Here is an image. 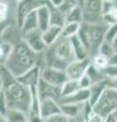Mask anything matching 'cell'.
<instances>
[{
    "instance_id": "6da1fadb",
    "label": "cell",
    "mask_w": 117,
    "mask_h": 122,
    "mask_svg": "<svg viewBox=\"0 0 117 122\" xmlns=\"http://www.w3.org/2000/svg\"><path fill=\"white\" fill-rule=\"evenodd\" d=\"M39 55L40 54L34 52L27 43L20 39L13 44L11 53L4 64L17 77L36 65L43 66V64L39 61Z\"/></svg>"
},
{
    "instance_id": "7a4b0ae2",
    "label": "cell",
    "mask_w": 117,
    "mask_h": 122,
    "mask_svg": "<svg viewBox=\"0 0 117 122\" xmlns=\"http://www.w3.org/2000/svg\"><path fill=\"white\" fill-rule=\"evenodd\" d=\"M73 60H75V56L70 41L63 37H60L53 45L47 47L43 52L44 66L55 67L64 70Z\"/></svg>"
},
{
    "instance_id": "3957f363",
    "label": "cell",
    "mask_w": 117,
    "mask_h": 122,
    "mask_svg": "<svg viewBox=\"0 0 117 122\" xmlns=\"http://www.w3.org/2000/svg\"><path fill=\"white\" fill-rule=\"evenodd\" d=\"M108 26L104 24L92 25L81 22L77 36L86 46L90 53V57L99 53V49L102 43L105 41V33Z\"/></svg>"
},
{
    "instance_id": "277c9868",
    "label": "cell",
    "mask_w": 117,
    "mask_h": 122,
    "mask_svg": "<svg viewBox=\"0 0 117 122\" xmlns=\"http://www.w3.org/2000/svg\"><path fill=\"white\" fill-rule=\"evenodd\" d=\"M7 107L17 109L25 113H29L32 105V91L31 87L24 86L17 81L4 90Z\"/></svg>"
},
{
    "instance_id": "5b68a950",
    "label": "cell",
    "mask_w": 117,
    "mask_h": 122,
    "mask_svg": "<svg viewBox=\"0 0 117 122\" xmlns=\"http://www.w3.org/2000/svg\"><path fill=\"white\" fill-rule=\"evenodd\" d=\"M117 110V89H106L95 105L94 112L106 118Z\"/></svg>"
},
{
    "instance_id": "8992f818",
    "label": "cell",
    "mask_w": 117,
    "mask_h": 122,
    "mask_svg": "<svg viewBox=\"0 0 117 122\" xmlns=\"http://www.w3.org/2000/svg\"><path fill=\"white\" fill-rule=\"evenodd\" d=\"M103 0H82L81 7L84 11V21L86 24H103Z\"/></svg>"
},
{
    "instance_id": "52a82bcc",
    "label": "cell",
    "mask_w": 117,
    "mask_h": 122,
    "mask_svg": "<svg viewBox=\"0 0 117 122\" xmlns=\"http://www.w3.org/2000/svg\"><path fill=\"white\" fill-rule=\"evenodd\" d=\"M47 0H22L21 2L17 3L16 6V26L20 29V26L24 22L25 18L28 15L33 12V11L37 10L40 6H42L45 3H47Z\"/></svg>"
},
{
    "instance_id": "ba28073f",
    "label": "cell",
    "mask_w": 117,
    "mask_h": 122,
    "mask_svg": "<svg viewBox=\"0 0 117 122\" xmlns=\"http://www.w3.org/2000/svg\"><path fill=\"white\" fill-rule=\"evenodd\" d=\"M41 78L46 82L53 85L56 86L61 87L68 77L65 73V71L62 69H58L55 67L50 66H43L41 70Z\"/></svg>"
},
{
    "instance_id": "9c48e42d",
    "label": "cell",
    "mask_w": 117,
    "mask_h": 122,
    "mask_svg": "<svg viewBox=\"0 0 117 122\" xmlns=\"http://www.w3.org/2000/svg\"><path fill=\"white\" fill-rule=\"evenodd\" d=\"M91 63H92L91 57L86 59H81V60L75 59L66 66L64 71H65L68 79L78 81L81 76H84L86 74V69H88V67Z\"/></svg>"
},
{
    "instance_id": "30bf717a",
    "label": "cell",
    "mask_w": 117,
    "mask_h": 122,
    "mask_svg": "<svg viewBox=\"0 0 117 122\" xmlns=\"http://www.w3.org/2000/svg\"><path fill=\"white\" fill-rule=\"evenodd\" d=\"M21 39L27 43V45L34 52L38 53V54H42L47 48L43 40V32L39 29L22 35Z\"/></svg>"
},
{
    "instance_id": "8fae6325",
    "label": "cell",
    "mask_w": 117,
    "mask_h": 122,
    "mask_svg": "<svg viewBox=\"0 0 117 122\" xmlns=\"http://www.w3.org/2000/svg\"><path fill=\"white\" fill-rule=\"evenodd\" d=\"M37 90L41 101L45 100V99H54L59 103L61 101V87L60 86L50 85L41 78L38 83Z\"/></svg>"
},
{
    "instance_id": "7c38bea8",
    "label": "cell",
    "mask_w": 117,
    "mask_h": 122,
    "mask_svg": "<svg viewBox=\"0 0 117 122\" xmlns=\"http://www.w3.org/2000/svg\"><path fill=\"white\" fill-rule=\"evenodd\" d=\"M42 65H36L32 67L31 69L25 71V73L17 76L16 81L24 86H27L29 87L37 86L41 79V70H42Z\"/></svg>"
},
{
    "instance_id": "4fadbf2b",
    "label": "cell",
    "mask_w": 117,
    "mask_h": 122,
    "mask_svg": "<svg viewBox=\"0 0 117 122\" xmlns=\"http://www.w3.org/2000/svg\"><path fill=\"white\" fill-rule=\"evenodd\" d=\"M40 113H41V116L44 119L61 113L60 103L58 101L54 100V99H45V100H42L40 105Z\"/></svg>"
},
{
    "instance_id": "5bb4252c",
    "label": "cell",
    "mask_w": 117,
    "mask_h": 122,
    "mask_svg": "<svg viewBox=\"0 0 117 122\" xmlns=\"http://www.w3.org/2000/svg\"><path fill=\"white\" fill-rule=\"evenodd\" d=\"M37 17H38V24H39V30L44 32L46 30L50 24V8H49L48 2L40 6L37 10Z\"/></svg>"
},
{
    "instance_id": "9a60e30c",
    "label": "cell",
    "mask_w": 117,
    "mask_h": 122,
    "mask_svg": "<svg viewBox=\"0 0 117 122\" xmlns=\"http://www.w3.org/2000/svg\"><path fill=\"white\" fill-rule=\"evenodd\" d=\"M71 47H72V50L74 53L75 59L81 60V59H86L90 57V53L88 51V49L86 48V46L84 45V43L81 42V40L80 39V37L77 35L73 36L69 38Z\"/></svg>"
},
{
    "instance_id": "2e32d148",
    "label": "cell",
    "mask_w": 117,
    "mask_h": 122,
    "mask_svg": "<svg viewBox=\"0 0 117 122\" xmlns=\"http://www.w3.org/2000/svg\"><path fill=\"white\" fill-rule=\"evenodd\" d=\"M90 101V89H80L74 94L66 98H62L60 101L61 103H73V104L82 105Z\"/></svg>"
},
{
    "instance_id": "e0dca14e",
    "label": "cell",
    "mask_w": 117,
    "mask_h": 122,
    "mask_svg": "<svg viewBox=\"0 0 117 122\" xmlns=\"http://www.w3.org/2000/svg\"><path fill=\"white\" fill-rule=\"evenodd\" d=\"M82 105L73 104V103H61L60 109L61 113L64 116L68 117L69 119H75V118L81 117Z\"/></svg>"
},
{
    "instance_id": "ac0fdd59",
    "label": "cell",
    "mask_w": 117,
    "mask_h": 122,
    "mask_svg": "<svg viewBox=\"0 0 117 122\" xmlns=\"http://www.w3.org/2000/svg\"><path fill=\"white\" fill-rule=\"evenodd\" d=\"M61 32H62V28H60V26L50 25L46 30L43 32V40L45 45L47 47L53 45L61 37Z\"/></svg>"
},
{
    "instance_id": "d6986e66",
    "label": "cell",
    "mask_w": 117,
    "mask_h": 122,
    "mask_svg": "<svg viewBox=\"0 0 117 122\" xmlns=\"http://www.w3.org/2000/svg\"><path fill=\"white\" fill-rule=\"evenodd\" d=\"M39 29V24H38V17H37V11H33L31 12L27 17L25 18L24 22L20 26V33L21 36L27 33L33 32L35 30Z\"/></svg>"
},
{
    "instance_id": "ffe728a7",
    "label": "cell",
    "mask_w": 117,
    "mask_h": 122,
    "mask_svg": "<svg viewBox=\"0 0 117 122\" xmlns=\"http://www.w3.org/2000/svg\"><path fill=\"white\" fill-rule=\"evenodd\" d=\"M49 4V2H48ZM49 8H50V24L51 25H56L63 28L64 25L66 24L65 20V14H64L61 10H59L57 7H53L49 4Z\"/></svg>"
},
{
    "instance_id": "44dd1931",
    "label": "cell",
    "mask_w": 117,
    "mask_h": 122,
    "mask_svg": "<svg viewBox=\"0 0 117 122\" xmlns=\"http://www.w3.org/2000/svg\"><path fill=\"white\" fill-rule=\"evenodd\" d=\"M106 89H107V86L105 85L104 81L97 82V83H93V86L90 87V101L89 102L94 106L99 101L102 94L104 93V91Z\"/></svg>"
},
{
    "instance_id": "7402d4cb",
    "label": "cell",
    "mask_w": 117,
    "mask_h": 122,
    "mask_svg": "<svg viewBox=\"0 0 117 122\" xmlns=\"http://www.w3.org/2000/svg\"><path fill=\"white\" fill-rule=\"evenodd\" d=\"M0 78L2 81L4 90L16 81V76L10 71L5 64H0Z\"/></svg>"
},
{
    "instance_id": "603a6c76",
    "label": "cell",
    "mask_w": 117,
    "mask_h": 122,
    "mask_svg": "<svg viewBox=\"0 0 117 122\" xmlns=\"http://www.w3.org/2000/svg\"><path fill=\"white\" fill-rule=\"evenodd\" d=\"M5 118L7 122H28V114L17 109L8 108Z\"/></svg>"
},
{
    "instance_id": "cb8c5ba5",
    "label": "cell",
    "mask_w": 117,
    "mask_h": 122,
    "mask_svg": "<svg viewBox=\"0 0 117 122\" xmlns=\"http://www.w3.org/2000/svg\"><path fill=\"white\" fill-rule=\"evenodd\" d=\"M66 22H76V24H81L84 21V11L81 4L75 6L73 9H71L68 13L65 14Z\"/></svg>"
},
{
    "instance_id": "d4e9b609",
    "label": "cell",
    "mask_w": 117,
    "mask_h": 122,
    "mask_svg": "<svg viewBox=\"0 0 117 122\" xmlns=\"http://www.w3.org/2000/svg\"><path fill=\"white\" fill-rule=\"evenodd\" d=\"M81 89L78 81H74V79H67L64 82V85L61 86V99L66 98L70 96V95L74 94Z\"/></svg>"
},
{
    "instance_id": "484cf974",
    "label": "cell",
    "mask_w": 117,
    "mask_h": 122,
    "mask_svg": "<svg viewBox=\"0 0 117 122\" xmlns=\"http://www.w3.org/2000/svg\"><path fill=\"white\" fill-rule=\"evenodd\" d=\"M81 24H76V22H66L64 26L62 28L61 37L69 39V38L76 36L80 30Z\"/></svg>"
},
{
    "instance_id": "4316f807",
    "label": "cell",
    "mask_w": 117,
    "mask_h": 122,
    "mask_svg": "<svg viewBox=\"0 0 117 122\" xmlns=\"http://www.w3.org/2000/svg\"><path fill=\"white\" fill-rule=\"evenodd\" d=\"M86 74L89 76V77L92 79L93 83H97V82H100V81H103L106 76L104 75V73L102 72V70L98 69L97 67H95L92 63L89 65L88 69H86Z\"/></svg>"
},
{
    "instance_id": "83f0119b",
    "label": "cell",
    "mask_w": 117,
    "mask_h": 122,
    "mask_svg": "<svg viewBox=\"0 0 117 122\" xmlns=\"http://www.w3.org/2000/svg\"><path fill=\"white\" fill-rule=\"evenodd\" d=\"M91 60H92L93 65L100 70H103L104 68H106L109 65V59L106 56L100 54V53H98L95 56H93L92 58H91Z\"/></svg>"
},
{
    "instance_id": "f1b7e54d",
    "label": "cell",
    "mask_w": 117,
    "mask_h": 122,
    "mask_svg": "<svg viewBox=\"0 0 117 122\" xmlns=\"http://www.w3.org/2000/svg\"><path fill=\"white\" fill-rule=\"evenodd\" d=\"M80 4L78 0H63L62 4L58 7L59 10H61L64 14L68 13L71 9H73L75 6H77Z\"/></svg>"
},
{
    "instance_id": "f546056e",
    "label": "cell",
    "mask_w": 117,
    "mask_h": 122,
    "mask_svg": "<svg viewBox=\"0 0 117 122\" xmlns=\"http://www.w3.org/2000/svg\"><path fill=\"white\" fill-rule=\"evenodd\" d=\"M99 53L104 56H106L107 58H109V57H111L113 54H114V50H113V47L111 43H109V42L107 41H104L103 43H102V45L100 46V49H99Z\"/></svg>"
},
{
    "instance_id": "4dcf8cb0",
    "label": "cell",
    "mask_w": 117,
    "mask_h": 122,
    "mask_svg": "<svg viewBox=\"0 0 117 122\" xmlns=\"http://www.w3.org/2000/svg\"><path fill=\"white\" fill-rule=\"evenodd\" d=\"M116 38H117V24H114L112 25H109L107 28L106 33H105V41L111 43Z\"/></svg>"
},
{
    "instance_id": "1f68e13d",
    "label": "cell",
    "mask_w": 117,
    "mask_h": 122,
    "mask_svg": "<svg viewBox=\"0 0 117 122\" xmlns=\"http://www.w3.org/2000/svg\"><path fill=\"white\" fill-rule=\"evenodd\" d=\"M44 122H70V119L68 117L64 116L62 113H59L44 119Z\"/></svg>"
},
{
    "instance_id": "d6a6232c",
    "label": "cell",
    "mask_w": 117,
    "mask_h": 122,
    "mask_svg": "<svg viewBox=\"0 0 117 122\" xmlns=\"http://www.w3.org/2000/svg\"><path fill=\"white\" fill-rule=\"evenodd\" d=\"M8 14V5L5 1L0 0V22H5Z\"/></svg>"
},
{
    "instance_id": "836d02e7",
    "label": "cell",
    "mask_w": 117,
    "mask_h": 122,
    "mask_svg": "<svg viewBox=\"0 0 117 122\" xmlns=\"http://www.w3.org/2000/svg\"><path fill=\"white\" fill-rule=\"evenodd\" d=\"M102 72L106 77H117V65H108L106 68L102 70Z\"/></svg>"
},
{
    "instance_id": "e575fe53",
    "label": "cell",
    "mask_w": 117,
    "mask_h": 122,
    "mask_svg": "<svg viewBox=\"0 0 117 122\" xmlns=\"http://www.w3.org/2000/svg\"><path fill=\"white\" fill-rule=\"evenodd\" d=\"M78 83H80L81 89H90V87L93 86L92 79H91L86 74L81 76V77L78 79Z\"/></svg>"
},
{
    "instance_id": "d590c367",
    "label": "cell",
    "mask_w": 117,
    "mask_h": 122,
    "mask_svg": "<svg viewBox=\"0 0 117 122\" xmlns=\"http://www.w3.org/2000/svg\"><path fill=\"white\" fill-rule=\"evenodd\" d=\"M7 109H8V107H7L6 99L4 96V92H3L2 94H0V113L5 116Z\"/></svg>"
},
{
    "instance_id": "8d00e7d4",
    "label": "cell",
    "mask_w": 117,
    "mask_h": 122,
    "mask_svg": "<svg viewBox=\"0 0 117 122\" xmlns=\"http://www.w3.org/2000/svg\"><path fill=\"white\" fill-rule=\"evenodd\" d=\"M28 122H44V118L41 116V114H28Z\"/></svg>"
},
{
    "instance_id": "74e56055",
    "label": "cell",
    "mask_w": 117,
    "mask_h": 122,
    "mask_svg": "<svg viewBox=\"0 0 117 122\" xmlns=\"http://www.w3.org/2000/svg\"><path fill=\"white\" fill-rule=\"evenodd\" d=\"M86 122H105V118L94 112V114L91 116V118Z\"/></svg>"
},
{
    "instance_id": "f35d334b",
    "label": "cell",
    "mask_w": 117,
    "mask_h": 122,
    "mask_svg": "<svg viewBox=\"0 0 117 122\" xmlns=\"http://www.w3.org/2000/svg\"><path fill=\"white\" fill-rule=\"evenodd\" d=\"M48 2H49V4L52 5L53 7H58L62 4V2H63V0H48Z\"/></svg>"
},
{
    "instance_id": "ab89813d",
    "label": "cell",
    "mask_w": 117,
    "mask_h": 122,
    "mask_svg": "<svg viewBox=\"0 0 117 122\" xmlns=\"http://www.w3.org/2000/svg\"><path fill=\"white\" fill-rule=\"evenodd\" d=\"M108 59H109V65H117V53H114Z\"/></svg>"
},
{
    "instance_id": "60d3db41",
    "label": "cell",
    "mask_w": 117,
    "mask_h": 122,
    "mask_svg": "<svg viewBox=\"0 0 117 122\" xmlns=\"http://www.w3.org/2000/svg\"><path fill=\"white\" fill-rule=\"evenodd\" d=\"M105 122H117V120H116V118H115V116H114V114H110L109 116H107L106 118H105Z\"/></svg>"
},
{
    "instance_id": "b9f144b4",
    "label": "cell",
    "mask_w": 117,
    "mask_h": 122,
    "mask_svg": "<svg viewBox=\"0 0 117 122\" xmlns=\"http://www.w3.org/2000/svg\"><path fill=\"white\" fill-rule=\"evenodd\" d=\"M7 24L6 22H0V37H2V35H3V33H4V30H5V29L7 28Z\"/></svg>"
},
{
    "instance_id": "7bdbcfd3",
    "label": "cell",
    "mask_w": 117,
    "mask_h": 122,
    "mask_svg": "<svg viewBox=\"0 0 117 122\" xmlns=\"http://www.w3.org/2000/svg\"><path fill=\"white\" fill-rule=\"evenodd\" d=\"M111 45H112V47H113V50H114V52L117 53V38L111 42Z\"/></svg>"
},
{
    "instance_id": "ee69618b",
    "label": "cell",
    "mask_w": 117,
    "mask_h": 122,
    "mask_svg": "<svg viewBox=\"0 0 117 122\" xmlns=\"http://www.w3.org/2000/svg\"><path fill=\"white\" fill-rule=\"evenodd\" d=\"M70 122H84V120L81 117H78V118H75V119H70Z\"/></svg>"
},
{
    "instance_id": "f6af8a7d",
    "label": "cell",
    "mask_w": 117,
    "mask_h": 122,
    "mask_svg": "<svg viewBox=\"0 0 117 122\" xmlns=\"http://www.w3.org/2000/svg\"><path fill=\"white\" fill-rule=\"evenodd\" d=\"M4 92V86H3V83H2V81L0 78V94H2Z\"/></svg>"
},
{
    "instance_id": "bcb514c9",
    "label": "cell",
    "mask_w": 117,
    "mask_h": 122,
    "mask_svg": "<svg viewBox=\"0 0 117 122\" xmlns=\"http://www.w3.org/2000/svg\"><path fill=\"white\" fill-rule=\"evenodd\" d=\"M0 122H7L5 116L3 115V114H1V113H0Z\"/></svg>"
},
{
    "instance_id": "7dc6e473",
    "label": "cell",
    "mask_w": 117,
    "mask_h": 122,
    "mask_svg": "<svg viewBox=\"0 0 117 122\" xmlns=\"http://www.w3.org/2000/svg\"><path fill=\"white\" fill-rule=\"evenodd\" d=\"M103 1H108V2H116L117 0H103Z\"/></svg>"
},
{
    "instance_id": "c3c4849f",
    "label": "cell",
    "mask_w": 117,
    "mask_h": 122,
    "mask_svg": "<svg viewBox=\"0 0 117 122\" xmlns=\"http://www.w3.org/2000/svg\"><path fill=\"white\" fill-rule=\"evenodd\" d=\"M21 1H22V0H16V2H17V3H20V2H21Z\"/></svg>"
},
{
    "instance_id": "681fc988",
    "label": "cell",
    "mask_w": 117,
    "mask_h": 122,
    "mask_svg": "<svg viewBox=\"0 0 117 122\" xmlns=\"http://www.w3.org/2000/svg\"><path fill=\"white\" fill-rule=\"evenodd\" d=\"M47 1H48V0H47Z\"/></svg>"
}]
</instances>
